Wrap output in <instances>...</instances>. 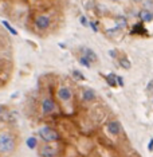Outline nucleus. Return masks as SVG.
Wrapping results in <instances>:
<instances>
[{
  "label": "nucleus",
  "instance_id": "obj_1",
  "mask_svg": "<svg viewBox=\"0 0 153 157\" xmlns=\"http://www.w3.org/2000/svg\"><path fill=\"white\" fill-rule=\"evenodd\" d=\"M15 149V139L11 134H0V153H10Z\"/></svg>",
  "mask_w": 153,
  "mask_h": 157
},
{
  "label": "nucleus",
  "instance_id": "obj_2",
  "mask_svg": "<svg viewBox=\"0 0 153 157\" xmlns=\"http://www.w3.org/2000/svg\"><path fill=\"white\" fill-rule=\"evenodd\" d=\"M38 134L40 136V139L46 142H54V141H58L59 140V134L57 133L55 129H51L50 126H43L40 128Z\"/></svg>",
  "mask_w": 153,
  "mask_h": 157
},
{
  "label": "nucleus",
  "instance_id": "obj_3",
  "mask_svg": "<svg viewBox=\"0 0 153 157\" xmlns=\"http://www.w3.org/2000/svg\"><path fill=\"white\" fill-rule=\"evenodd\" d=\"M57 155H58V149L52 145H45L39 150L40 157H57Z\"/></svg>",
  "mask_w": 153,
  "mask_h": 157
},
{
  "label": "nucleus",
  "instance_id": "obj_4",
  "mask_svg": "<svg viewBox=\"0 0 153 157\" xmlns=\"http://www.w3.org/2000/svg\"><path fill=\"white\" fill-rule=\"evenodd\" d=\"M50 23H51V19L46 15H40V16L36 18L35 20V26L39 28V30H47L50 27Z\"/></svg>",
  "mask_w": 153,
  "mask_h": 157
},
{
  "label": "nucleus",
  "instance_id": "obj_5",
  "mask_svg": "<svg viewBox=\"0 0 153 157\" xmlns=\"http://www.w3.org/2000/svg\"><path fill=\"white\" fill-rule=\"evenodd\" d=\"M55 110V103L51 98H46L42 102V112L43 114H51Z\"/></svg>",
  "mask_w": 153,
  "mask_h": 157
},
{
  "label": "nucleus",
  "instance_id": "obj_6",
  "mask_svg": "<svg viewBox=\"0 0 153 157\" xmlns=\"http://www.w3.org/2000/svg\"><path fill=\"white\" fill-rule=\"evenodd\" d=\"M58 97H59V99H62L63 102H68L73 98V93H71V90L68 89V87H61V89L58 90Z\"/></svg>",
  "mask_w": 153,
  "mask_h": 157
},
{
  "label": "nucleus",
  "instance_id": "obj_7",
  "mask_svg": "<svg viewBox=\"0 0 153 157\" xmlns=\"http://www.w3.org/2000/svg\"><path fill=\"white\" fill-rule=\"evenodd\" d=\"M108 132L113 136H118L121 133V125L118 121H110L108 124Z\"/></svg>",
  "mask_w": 153,
  "mask_h": 157
},
{
  "label": "nucleus",
  "instance_id": "obj_8",
  "mask_svg": "<svg viewBox=\"0 0 153 157\" xmlns=\"http://www.w3.org/2000/svg\"><path fill=\"white\" fill-rule=\"evenodd\" d=\"M82 99L85 102H91V101H94L95 99V93H94V90H91V89H85L82 92Z\"/></svg>",
  "mask_w": 153,
  "mask_h": 157
},
{
  "label": "nucleus",
  "instance_id": "obj_9",
  "mask_svg": "<svg viewBox=\"0 0 153 157\" xmlns=\"http://www.w3.org/2000/svg\"><path fill=\"white\" fill-rule=\"evenodd\" d=\"M140 19H141L142 22H145V23H149V22L153 20V14L149 9H142V11L140 12Z\"/></svg>",
  "mask_w": 153,
  "mask_h": 157
},
{
  "label": "nucleus",
  "instance_id": "obj_10",
  "mask_svg": "<svg viewBox=\"0 0 153 157\" xmlns=\"http://www.w3.org/2000/svg\"><path fill=\"white\" fill-rule=\"evenodd\" d=\"M83 52H85V56L87 59H89L90 62H95L97 61V55H95V52L93 51V50H90V48H83Z\"/></svg>",
  "mask_w": 153,
  "mask_h": 157
},
{
  "label": "nucleus",
  "instance_id": "obj_11",
  "mask_svg": "<svg viewBox=\"0 0 153 157\" xmlns=\"http://www.w3.org/2000/svg\"><path fill=\"white\" fill-rule=\"evenodd\" d=\"M106 82H108L110 86H113L115 87L117 86V75H114V74H109V75H106Z\"/></svg>",
  "mask_w": 153,
  "mask_h": 157
},
{
  "label": "nucleus",
  "instance_id": "obj_12",
  "mask_svg": "<svg viewBox=\"0 0 153 157\" xmlns=\"http://www.w3.org/2000/svg\"><path fill=\"white\" fill-rule=\"evenodd\" d=\"M36 144H38V141H36L35 137H30V139L27 140V146H28L30 149H35Z\"/></svg>",
  "mask_w": 153,
  "mask_h": 157
},
{
  "label": "nucleus",
  "instance_id": "obj_13",
  "mask_svg": "<svg viewBox=\"0 0 153 157\" xmlns=\"http://www.w3.org/2000/svg\"><path fill=\"white\" fill-rule=\"evenodd\" d=\"M117 27H118V28L126 27V19H125L124 16H118V18H117Z\"/></svg>",
  "mask_w": 153,
  "mask_h": 157
},
{
  "label": "nucleus",
  "instance_id": "obj_14",
  "mask_svg": "<svg viewBox=\"0 0 153 157\" xmlns=\"http://www.w3.org/2000/svg\"><path fill=\"white\" fill-rule=\"evenodd\" d=\"M79 63H81V65H83V66H85V67H87V68H90V66H91V65H90V63H91V62H90V61L86 58L85 55H83V56H81V58H79Z\"/></svg>",
  "mask_w": 153,
  "mask_h": 157
},
{
  "label": "nucleus",
  "instance_id": "obj_15",
  "mask_svg": "<svg viewBox=\"0 0 153 157\" xmlns=\"http://www.w3.org/2000/svg\"><path fill=\"white\" fill-rule=\"evenodd\" d=\"M3 24H4V27H5V28H7V30H8V31H10V32L12 34V35H16V34H18V32H16V30H15V28H14V27H12V26H11V24H10V23H8V22H3Z\"/></svg>",
  "mask_w": 153,
  "mask_h": 157
},
{
  "label": "nucleus",
  "instance_id": "obj_16",
  "mask_svg": "<svg viewBox=\"0 0 153 157\" xmlns=\"http://www.w3.org/2000/svg\"><path fill=\"white\" fill-rule=\"evenodd\" d=\"M120 65L122 66L124 68H130V62L128 61L126 58H122V59H120Z\"/></svg>",
  "mask_w": 153,
  "mask_h": 157
},
{
  "label": "nucleus",
  "instance_id": "obj_17",
  "mask_svg": "<svg viewBox=\"0 0 153 157\" xmlns=\"http://www.w3.org/2000/svg\"><path fill=\"white\" fill-rule=\"evenodd\" d=\"M81 24H82V26H85V27H87V26H90V23L89 22H87V19H86V16H81Z\"/></svg>",
  "mask_w": 153,
  "mask_h": 157
},
{
  "label": "nucleus",
  "instance_id": "obj_18",
  "mask_svg": "<svg viewBox=\"0 0 153 157\" xmlns=\"http://www.w3.org/2000/svg\"><path fill=\"white\" fill-rule=\"evenodd\" d=\"M73 74L75 75V77L78 78V79H83V75L81 74V73H79V71H78V70H74V71H73Z\"/></svg>",
  "mask_w": 153,
  "mask_h": 157
},
{
  "label": "nucleus",
  "instance_id": "obj_19",
  "mask_svg": "<svg viewBox=\"0 0 153 157\" xmlns=\"http://www.w3.org/2000/svg\"><path fill=\"white\" fill-rule=\"evenodd\" d=\"M90 27L93 28V31H94V32L98 31V26H97V23H94V22H90Z\"/></svg>",
  "mask_w": 153,
  "mask_h": 157
},
{
  "label": "nucleus",
  "instance_id": "obj_20",
  "mask_svg": "<svg viewBox=\"0 0 153 157\" xmlns=\"http://www.w3.org/2000/svg\"><path fill=\"white\" fill-rule=\"evenodd\" d=\"M146 90H148V92H152V90H153V79L148 83V87H146Z\"/></svg>",
  "mask_w": 153,
  "mask_h": 157
},
{
  "label": "nucleus",
  "instance_id": "obj_21",
  "mask_svg": "<svg viewBox=\"0 0 153 157\" xmlns=\"http://www.w3.org/2000/svg\"><path fill=\"white\" fill-rule=\"evenodd\" d=\"M117 82H118L120 86H124V81H122V78L121 77H117Z\"/></svg>",
  "mask_w": 153,
  "mask_h": 157
},
{
  "label": "nucleus",
  "instance_id": "obj_22",
  "mask_svg": "<svg viewBox=\"0 0 153 157\" xmlns=\"http://www.w3.org/2000/svg\"><path fill=\"white\" fill-rule=\"evenodd\" d=\"M148 149L149 150H153V139L149 141V145H148Z\"/></svg>",
  "mask_w": 153,
  "mask_h": 157
},
{
  "label": "nucleus",
  "instance_id": "obj_23",
  "mask_svg": "<svg viewBox=\"0 0 153 157\" xmlns=\"http://www.w3.org/2000/svg\"><path fill=\"white\" fill-rule=\"evenodd\" d=\"M109 54H110L111 58H115V56H117V54H115V51H113V50H111V51H109Z\"/></svg>",
  "mask_w": 153,
  "mask_h": 157
}]
</instances>
